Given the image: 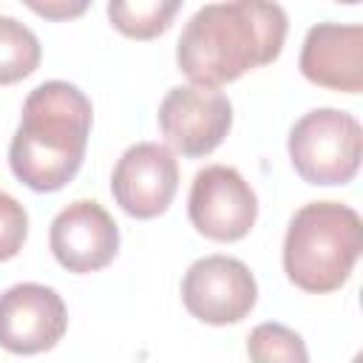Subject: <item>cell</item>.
<instances>
[{"instance_id":"1","label":"cell","mask_w":363,"mask_h":363,"mask_svg":"<svg viewBox=\"0 0 363 363\" xmlns=\"http://www.w3.org/2000/svg\"><path fill=\"white\" fill-rule=\"evenodd\" d=\"M286 28V11L278 3H207L184 23L179 34V71L201 88L227 85L247 71L278 60Z\"/></svg>"},{"instance_id":"2","label":"cell","mask_w":363,"mask_h":363,"mask_svg":"<svg viewBox=\"0 0 363 363\" xmlns=\"http://www.w3.org/2000/svg\"><path fill=\"white\" fill-rule=\"evenodd\" d=\"M91 122V99L77 85L62 79L37 85L9 145L11 173L37 193L65 187L82 167Z\"/></svg>"},{"instance_id":"3","label":"cell","mask_w":363,"mask_h":363,"mask_svg":"<svg viewBox=\"0 0 363 363\" xmlns=\"http://www.w3.org/2000/svg\"><path fill=\"white\" fill-rule=\"evenodd\" d=\"M363 252V221L340 201H309L286 227L284 272L312 295L340 289Z\"/></svg>"},{"instance_id":"4","label":"cell","mask_w":363,"mask_h":363,"mask_svg":"<svg viewBox=\"0 0 363 363\" xmlns=\"http://www.w3.org/2000/svg\"><path fill=\"white\" fill-rule=\"evenodd\" d=\"M286 150L303 182L318 187L349 184L360 170V122L337 108H315L292 125Z\"/></svg>"},{"instance_id":"5","label":"cell","mask_w":363,"mask_h":363,"mask_svg":"<svg viewBox=\"0 0 363 363\" xmlns=\"http://www.w3.org/2000/svg\"><path fill=\"white\" fill-rule=\"evenodd\" d=\"M258 298L250 267L233 255H204L182 278V301L193 318L210 326L244 320Z\"/></svg>"},{"instance_id":"6","label":"cell","mask_w":363,"mask_h":363,"mask_svg":"<svg viewBox=\"0 0 363 363\" xmlns=\"http://www.w3.org/2000/svg\"><path fill=\"white\" fill-rule=\"evenodd\" d=\"M187 216L204 238L238 241L258 218V199L235 167L207 164L193 176Z\"/></svg>"},{"instance_id":"7","label":"cell","mask_w":363,"mask_h":363,"mask_svg":"<svg viewBox=\"0 0 363 363\" xmlns=\"http://www.w3.org/2000/svg\"><path fill=\"white\" fill-rule=\"evenodd\" d=\"M233 125V102L218 88L179 85L159 102V130L164 142L187 156L199 159L213 153Z\"/></svg>"},{"instance_id":"8","label":"cell","mask_w":363,"mask_h":363,"mask_svg":"<svg viewBox=\"0 0 363 363\" xmlns=\"http://www.w3.org/2000/svg\"><path fill=\"white\" fill-rule=\"evenodd\" d=\"M68 329V309L45 284H14L0 295V346L11 354L54 349Z\"/></svg>"},{"instance_id":"9","label":"cell","mask_w":363,"mask_h":363,"mask_svg":"<svg viewBox=\"0 0 363 363\" xmlns=\"http://www.w3.org/2000/svg\"><path fill=\"white\" fill-rule=\"evenodd\" d=\"M179 187V164L167 145L139 142L130 145L113 173L111 193L113 201L133 218H156L162 216Z\"/></svg>"},{"instance_id":"10","label":"cell","mask_w":363,"mask_h":363,"mask_svg":"<svg viewBox=\"0 0 363 363\" xmlns=\"http://www.w3.org/2000/svg\"><path fill=\"white\" fill-rule=\"evenodd\" d=\"M48 247L60 267L85 275L108 267L119 250V227L94 199H77L62 207L48 230Z\"/></svg>"},{"instance_id":"11","label":"cell","mask_w":363,"mask_h":363,"mask_svg":"<svg viewBox=\"0 0 363 363\" xmlns=\"http://www.w3.org/2000/svg\"><path fill=\"white\" fill-rule=\"evenodd\" d=\"M301 74L329 91H363V26L357 23H318L306 31L301 45Z\"/></svg>"},{"instance_id":"12","label":"cell","mask_w":363,"mask_h":363,"mask_svg":"<svg viewBox=\"0 0 363 363\" xmlns=\"http://www.w3.org/2000/svg\"><path fill=\"white\" fill-rule=\"evenodd\" d=\"M43 57L37 34L20 20L0 14V85H11L37 71Z\"/></svg>"},{"instance_id":"13","label":"cell","mask_w":363,"mask_h":363,"mask_svg":"<svg viewBox=\"0 0 363 363\" xmlns=\"http://www.w3.org/2000/svg\"><path fill=\"white\" fill-rule=\"evenodd\" d=\"M182 9L179 0H136V3H111L108 17L116 31L133 40H150L170 28V20Z\"/></svg>"},{"instance_id":"14","label":"cell","mask_w":363,"mask_h":363,"mask_svg":"<svg viewBox=\"0 0 363 363\" xmlns=\"http://www.w3.org/2000/svg\"><path fill=\"white\" fill-rule=\"evenodd\" d=\"M250 363H309L303 337L275 320L258 323L247 337Z\"/></svg>"},{"instance_id":"15","label":"cell","mask_w":363,"mask_h":363,"mask_svg":"<svg viewBox=\"0 0 363 363\" xmlns=\"http://www.w3.org/2000/svg\"><path fill=\"white\" fill-rule=\"evenodd\" d=\"M28 235V213L26 207L0 190V261L14 258Z\"/></svg>"},{"instance_id":"16","label":"cell","mask_w":363,"mask_h":363,"mask_svg":"<svg viewBox=\"0 0 363 363\" xmlns=\"http://www.w3.org/2000/svg\"><path fill=\"white\" fill-rule=\"evenodd\" d=\"M28 9L37 11V14H43V17H48V20H68V17H79V14L88 9V3H85V0H77V3H68V0L37 3V0H31Z\"/></svg>"}]
</instances>
